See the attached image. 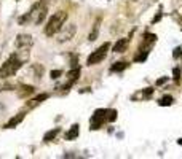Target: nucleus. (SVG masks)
I'll return each mask as SVG.
<instances>
[{"label": "nucleus", "instance_id": "393cba45", "mask_svg": "<svg viewBox=\"0 0 182 159\" xmlns=\"http://www.w3.org/2000/svg\"><path fill=\"white\" fill-rule=\"evenodd\" d=\"M163 83H166V78H165V77H163V78H160V80H158V81H157V85H158V86H160V85H163Z\"/></svg>", "mask_w": 182, "mask_h": 159}, {"label": "nucleus", "instance_id": "412c9836", "mask_svg": "<svg viewBox=\"0 0 182 159\" xmlns=\"http://www.w3.org/2000/svg\"><path fill=\"white\" fill-rule=\"evenodd\" d=\"M0 89H2V91H11V89H18V86L16 85H10V83H5Z\"/></svg>", "mask_w": 182, "mask_h": 159}, {"label": "nucleus", "instance_id": "aec40b11", "mask_svg": "<svg viewBox=\"0 0 182 159\" xmlns=\"http://www.w3.org/2000/svg\"><path fill=\"white\" fill-rule=\"evenodd\" d=\"M61 75H62V70H51V73H50V77L51 78H53V80H58L59 77H61Z\"/></svg>", "mask_w": 182, "mask_h": 159}, {"label": "nucleus", "instance_id": "f03ea898", "mask_svg": "<svg viewBox=\"0 0 182 159\" xmlns=\"http://www.w3.org/2000/svg\"><path fill=\"white\" fill-rule=\"evenodd\" d=\"M66 19H67V13H66V11H58V13H54V15L50 18L48 24L45 26V35H46V37L56 35V34L61 30V27L64 26Z\"/></svg>", "mask_w": 182, "mask_h": 159}, {"label": "nucleus", "instance_id": "20e7f679", "mask_svg": "<svg viewBox=\"0 0 182 159\" xmlns=\"http://www.w3.org/2000/svg\"><path fill=\"white\" fill-rule=\"evenodd\" d=\"M109 48H110V43L101 45L96 51H93V53L90 54V57H88V60H86V65H96V64H99L101 60H104Z\"/></svg>", "mask_w": 182, "mask_h": 159}, {"label": "nucleus", "instance_id": "7ed1b4c3", "mask_svg": "<svg viewBox=\"0 0 182 159\" xmlns=\"http://www.w3.org/2000/svg\"><path fill=\"white\" fill-rule=\"evenodd\" d=\"M29 16H30V22H34V24H42V22L45 21L46 18V13H48V5H46V2H37L32 5V8L29 11Z\"/></svg>", "mask_w": 182, "mask_h": 159}, {"label": "nucleus", "instance_id": "4be33fe9", "mask_svg": "<svg viewBox=\"0 0 182 159\" xmlns=\"http://www.w3.org/2000/svg\"><path fill=\"white\" fill-rule=\"evenodd\" d=\"M152 94H153V89H152V88H147V89H144V99L150 97Z\"/></svg>", "mask_w": 182, "mask_h": 159}, {"label": "nucleus", "instance_id": "1a4fd4ad", "mask_svg": "<svg viewBox=\"0 0 182 159\" xmlns=\"http://www.w3.org/2000/svg\"><path fill=\"white\" fill-rule=\"evenodd\" d=\"M32 94H35V88L34 86L22 85V86L18 88V97H21V99H27V97H30Z\"/></svg>", "mask_w": 182, "mask_h": 159}, {"label": "nucleus", "instance_id": "b1692460", "mask_svg": "<svg viewBox=\"0 0 182 159\" xmlns=\"http://www.w3.org/2000/svg\"><path fill=\"white\" fill-rule=\"evenodd\" d=\"M179 56H182V49L177 48V49H174V57H179Z\"/></svg>", "mask_w": 182, "mask_h": 159}, {"label": "nucleus", "instance_id": "0eeeda50", "mask_svg": "<svg viewBox=\"0 0 182 159\" xmlns=\"http://www.w3.org/2000/svg\"><path fill=\"white\" fill-rule=\"evenodd\" d=\"M78 77H80V67L77 65V67H74V68L71 70V72L67 73V80H69V81L62 86V89H69V88H71V86L74 85V83H75L77 80H78Z\"/></svg>", "mask_w": 182, "mask_h": 159}, {"label": "nucleus", "instance_id": "9d476101", "mask_svg": "<svg viewBox=\"0 0 182 159\" xmlns=\"http://www.w3.org/2000/svg\"><path fill=\"white\" fill-rule=\"evenodd\" d=\"M24 116H26V115L22 113V111H21V113H18V115H15V116H13V118H11L10 121H8V123H7L5 126H3V127H5V129H13V127H16L18 124H21V123H22Z\"/></svg>", "mask_w": 182, "mask_h": 159}, {"label": "nucleus", "instance_id": "4468645a", "mask_svg": "<svg viewBox=\"0 0 182 159\" xmlns=\"http://www.w3.org/2000/svg\"><path fill=\"white\" fill-rule=\"evenodd\" d=\"M78 137V124H74L66 132V140H75Z\"/></svg>", "mask_w": 182, "mask_h": 159}, {"label": "nucleus", "instance_id": "f3484780", "mask_svg": "<svg viewBox=\"0 0 182 159\" xmlns=\"http://www.w3.org/2000/svg\"><path fill=\"white\" fill-rule=\"evenodd\" d=\"M172 104V96H163L160 100H158V105L160 107H169Z\"/></svg>", "mask_w": 182, "mask_h": 159}, {"label": "nucleus", "instance_id": "f8f14e48", "mask_svg": "<svg viewBox=\"0 0 182 159\" xmlns=\"http://www.w3.org/2000/svg\"><path fill=\"white\" fill-rule=\"evenodd\" d=\"M128 43H129V38H120L114 45V53H123L128 48Z\"/></svg>", "mask_w": 182, "mask_h": 159}, {"label": "nucleus", "instance_id": "a878e982", "mask_svg": "<svg viewBox=\"0 0 182 159\" xmlns=\"http://www.w3.org/2000/svg\"><path fill=\"white\" fill-rule=\"evenodd\" d=\"M160 18H161V13H158L157 18H155V22H157V21H160Z\"/></svg>", "mask_w": 182, "mask_h": 159}, {"label": "nucleus", "instance_id": "dca6fc26", "mask_svg": "<svg viewBox=\"0 0 182 159\" xmlns=\"http://www.w3.org/2000/svg\"><path fill=\"white\" fill-rule=\"evenodd\" d=\"M128 67V64L125 62V60H120V62H115L114 65L110 67V72H121V70H125Z\"/></svg>", "mask_w": 182, "mask_h": 159}, {"label": "nucleus", "instance_id": "5701e85b", "mask_svg": "<svg viewBox=\"0 0 182 159\" xmlns=\"http://www.w3.org/2000/svg\"><path fill=\"white\" fill-rule=\"evenodd\" d=\"M172 75H174V80H176V81H179V75H181V70H179V68H174V70H172Z\"/></svg>", "mask_w": 182, "mask_h": 159}, {"label": "nucleus", "instance_id": "39448f33", "mask_svg": "<svg viewBox=\"0 0 182 159\" xmlns=\"http://www.w3.org/2000/svg\"><path fill=\"white\" fill-rule=\"evenodd\" d=\"M105 121H107V110H104V108L96 110L94 115L91 116V130L99 129Z\"/></svg>", "mask_w": 182, "mask_h": 159}, {"label": "nucleus", "instance_id": "6ab92c4d", "mask_svg": "<svg viewBox=\"0 0 182 159\" xmlns=\"http://www.w3.org/2000/svg\"><path fill=\"white\" fill-rule=\"evenodd\" d=\"M97 29H99V21L96 22L94 29H93V32L90 34V41H94V40H96V37H97Z\"/></svg>", "mask_w": 182, "mask_h": 159}, {"label": "nucleus", "instance_id": "2eb2a0df", "mask_svg": "<svg viewBox=\"0 0 182 159\" xmlns=\"http://www.w3.org/2000/svg\"><path fill=\"white\" fill-rule=\"evenodd\" d=\"M32 70H34V75H35V80H40L43 77V72H45V67L42 64H34L32 65Z\"/></svg>", "mask_w": 182, "mask_h": 159}, {"label": "nucleus", "instance_id": "6e6552de", "mask_svg": "<svg viewBox=\"0 0 182 159\" xmlns=\"http://www.w3.org/2000/svg\"><path fill=\"white\" fill-rule=\"evenodd\" d=\"M32 37L30 35H27V34H19L16 37V41H15V45H16V48H26V46H30L32 45Z\"/></svg>", "mask_w": 182, "mask_h": 159}, {"label": "nucleus", "instance_id": "f257e3e1", "mask_svg": "<svg viewBox=\"0 0 182 159\" xmlns=\"http://www.w3.org/2000/svg\"><path fill=\"white\" fill-rule=\"evenodd\" d=\"M22 64H24V60H22L19 56H18V53L11 54L10 57L5 60V64L0 67V78L5 80V78H8V77H13V75H15L18 70L22 67Z\"/></svg>", "mask_w": 182, "mask_h": 159}, {"label": "nucleus", "instance_id": "ddd939ff", "mask_svg": "<svg viewBox=\"0 0 182 159\" xmlns=\"http://www.w3.org/2000/svg\"><path fill=\"white\" fill-rule=\"evenodd\" d=\"M59 134H61V127H54V129L48 130V132L43 135V142H51V140H54Z\"/></svg>", "mask_w": 182, "mask_h": 159}, {"label": "nucleus", "instance_id": "a211bd4d", "mask_svg": "<svg viewBox=\"0 0 182 159\" xmlns=\"http://www.w3.org/2000/svg\"><path fill=\"white\" fill-rule=\"evenodd\" d=\"M117 119V110H107V121H115Z\"/></svg>", "mask_w": 182, "mask_h": 159}, {"label": "nucleus", "instance_id": "423d86ee", "mask_svg": "<svg viewBox=\"0 0 182 159\" xmlns=\"http://www.w3.org/2000/svg\"><path fill=\"white\" fill-rule=\"evenodd\" d=\"M75 32H77V26L75 24H69V26L61 27V30H59V34H58V41H59V43H64V41L74 38Z\"/></svg>", "mask_w": 182, "mask_h": 159}, {"label": "nucleus", "instance_id": "9b49d317", "mask_svg": "<svg viewBox=\"0 0 182 159\" xmlns=\"http://www.w3.org/2000/svg\"><path fill=\"white\" fill-rule=\"evenodd\" d=\"M46 99H48V94H39L37 97H34L32 100L27 102V104H26V108H35L37 105H40L42 102L46 100Z\"/></svg>", "mask_w": 182, "mask_h": 159}]
</instances>
